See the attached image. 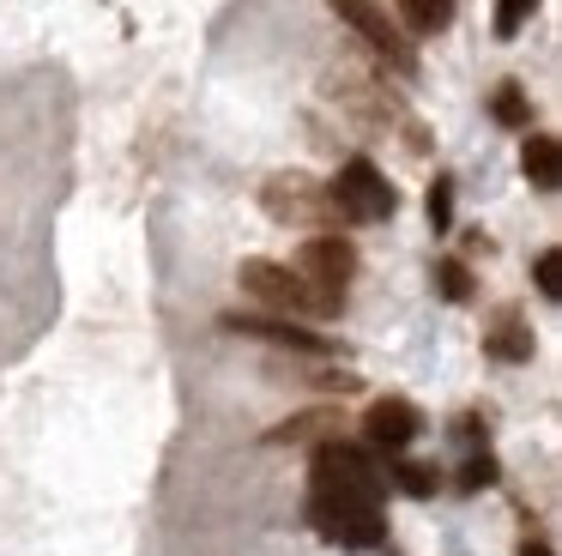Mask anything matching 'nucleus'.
Segmentation results:
<instances>
[{"label": "nucleus", "instance_id": "obj_16", "mask_svg": "<svg viewBox=\"0 0 562 556\" xmlns=\"http://www.w3.org/2000/svg\"><path fill=\"white\" fill-rule=\"evenodd\" d=\"M387 459H393V483H400L405 496H436V483H441L436 466H424V459H405V454H387Z\"/></svg>", "mask_w": 562, "mask_h": 556}, {"label": "nucleus", "instance_id": "obj_3", "mask_svg": "<svg viewBox=\"0 0 562 556\" xmlns=\"http://www.w3.org/2000/svg\"><path fill=\"white\" fill-rule=\"evenodd\" d=\"M308 490L315 496H345V502H369L381 508V471H375V454L345 435L333 442H315V459H308Z\"/></svg>", "mask_w": 562, "mask_h": 556}, {"label": "nucleus", "instance_id": "obj_18", "mask_svg": "<svg viewBox=\"0 0 562 556\" xmlns=\"http://www.w3.org/2000/svg\"><path fill=\"white\" fill-rule=\"evenodd\" d=\"M496 471H502L496 454H490V447H477V454L460 466V478H453V483H460L465 496H477V490H490V483H496Z\"/></svg>", "mask_w": 562, "mask_h": 556}, {"label": "nucleus", "instance_id": "obj_2", "mask_svg": "<svg viewBox=\"0 0 562 556\" xmlns=\"http://www.w3.org/2000/svg\"><path fill=\"white\" fill-rule=\"evenodd\" d=\"M260 212L272 224H291V230H333L339 224V200H333L327 181H315L308 169H279V176L260 181Z\"/></svg>", "mask_w": 562, "mask_h": 556}, {"label": "nucleus", "instance_id": "obj_15", "mask_svg": "<svg viewBox=\"0 0 562 556\" xmlns=\"http://www.w3.org/2000/svg\"><path fill=\"white\" fill-rule=\"evenodd\" d=\"M436 290H441V297H448V302H472V266H465L460 260V254H441V260H436Z\"/></svg>", "mask_w": 562, "mask_h": 556}, {"label": "nucleus", "instance_id": "obj_14", "mask_svg": "<svg viewBox=\"0 0 562 556\" xmlns=\"http://www.w3.org/2000/svg\"><path fill=\"white\" fill-rule=\"evenodd\" d=\"M490 115H496L502 127H532V97H526L514 79H502L496 91H490Z\"/></svg>", "mask_w": 562, "mask_h": 556}, {"label": "nucleus", "instance_id": "obj_19", "mask_svg": "<svg viewBox=\"0 0 562 556\" xmlns=\"http://www.w3.org/2000/svg\"><path fill=\"white\" fill-rule=\"evenodd\" d=\"M532 285H538V297L562 302V248H544L532 260Z\"/></svg>", "mask_w": 562, "mask_h": 556}, {"label": "nucleus", "instance_id": "obj_7", "mask_svg": "<svg viewBox=\"0 0 562 556\" xmlns=\"http://www.w3.org/2000/svg\"><path fill=\"white\" fill-rule=\"evenodd\" d=\"M296 273H303L308 285L321 290V297L345 302V290H351V278H357V242L339 236V230H315V236L303 242V260H296Z\"/></svg>", "mask_w": 562, "mask_h": 556}, {"label": "nucleus", "instance_id": "obj_21", "mask_svg": "<svg viewBox=\"0 0 562 556\" xmlns=\"http://www.w3.org/2000/svg\"><path fill=\"white\" fill-rule=\"evenodd\" d=\"M490 248H496V242H490L484 230H472V236H465V254H490Z\"/></svg>", "mask_w": 562, "mask_h": 556}, {"label": "nucleus", "instance_id": "obj_22", "mask_svg": "<svg viewBox=\"0 0 562 556\" xmlns=\"http://www.w3.org/2000/svg\"><path fill=\"white\" fill-rule=\"evenodd\" d=\"M520 556H550V544H544V538H526V544H520Z\"/></svg>", "mask_w": 562, "mask_h": 556}, {"label": "nucleus", "instance_id": "obj_1", "mask_svg": "<svg viewBox=\"0 0 562 556\" xmlns=\"http://www.w3.org/2000/svg\"><path fill=\"white\" fill-rule=\"evenodd\" d=\"M236 285H243V297H255L267 314H291V321H333V314L345 309V302H333V297H321L315 285H308L296 266H284V260H243L236 266Z\"/></svg>", "mask_w": 562, "mask_h": 556}, {"label": "nucleus", "instance_id": "obj_11", "mask_svg": "<svg viewBox=\"0 0 562 556\" xmlns=\"http://www.w3.org/2000/svg\"><path fill=\"white\" fill-rule=\"evenodd\" d=\"M484 351H490L496 363H526V357H532L538 338H532V326H526V314H520V309H496V314H490Z\"/></svg>", "mask_w": 562, "mask_h": 556}, {"label": "nucleus", "instance_id": "obj_20", "mask_svg": "<svg viewBox=\"0 0 562 556\" xmlns=\"http://www.w3.org/2000/svg\"><path fill=\"white\" fill-rule=\"evenodd\" d=\"M532 12H538V0H496V36H520Z\"/></svg>", "mask_w": 562, "mask_h": 556}, {"label": "nucleus", "instance_id": "obj_9", "mask_svg": "<svg viewBox=\"0 0 562 556\" xmlns=\"http://www.w3.org/2000/svg\"><path fill=\"white\" fill-rule=\"evenodd\" d=\"M417 435H424V411H417L412 399H400V393L375 399V405L363 411V442L375 447V454H405Z\"/></svg>", "mask_w": 562, "mask_h": 556}, {"label": "nucleus", "instance_id": "obj_17", "mask_svg": "<svg viewBox=\"0 0 562 556\" xmlns=\"http://www.w3.org/2000/svg\"><path fill=\"white\" fill-rule=\"evenodd\" d=\"M424 212H429V230H453V176H436L429 181V193H424Z\"/></svg>", "mask_w": 562, "mask_h": 556}, {"label": "nucleus", "instance_id": "obj_13", "mask_svg": "<svg viewBox=\"0 0 562 556\" xmlns=\"http://www.w3.org/2000/svg\"><path fill=\"white\" fill-rule=\"evenodd\" d=\"M400 31H417V36H436L453 24V0H400Z\"/></svg>", "mask_w": 562, "mask_h": 556}, {"label": "nucleus", "instance_id": "obj_5", "mask_svg": "<svg viewBox=\"0 0 562 556\" xmlns=\"http://www.w3.org/2000/svg\"><path fill=\"white\" fill-rule=\"evenodd\" d=\"M327 188H333V200H339V212L357 218V224H381V218L400 212V188H393L369 157H345Z\"/></svg>", "mask_w": 562, "mask_h": 556}, {"label": "nucleus", "instance_id": "obj_10", "mask_svg": "<svg viewBox=\"0 0 562 556\" xmlns=\"http://www.w3.org/2000/svg\"><path fill=\"white\" fill-rule=\"evenodd\" d=\"M333 435H345V411L339 405H308V411H296V418L272 423L267 447H315V442H333Z\"/></svg>", "mask_w": 562, "mask_h": 556}, {"label": "nucleus", "instance_id": "obj_8", "mask_svg": "<svg viewBox=\"0 0 562 556\" xmlns=\"http://www.w3.org/2000/svg\"><path fill=\"white\" fill-rule=\"evenodd\" d=\"M224 333L236 338H260V345H279V351H296V357H333V338H321L308 321H291V314H218Z\"/></svg>", "mask_w": 562, "mask_h": 556}, {"label": "nucleus", "instance_id": "obj_4", "mask_svg": "<svg viewBox=\"0 0 562 556\" xmlns=\"http://www.w3.org/2000/svg\"><path fill=\"white\" fill-rule=\"evenodd\" d=\"M327 7H333V19H339V24H351V31L363 36L369 55H381L393 73H417L412 36L400 31V19H387V7H381V0H327Z\"/></svg>", "mask_w": 562, "mask_h": 556}, {"label": "nucleus", "instance_id": "obj_6", "mask_svg": "<svg viewBox=\"0 0 562 556\" xmlns=\"http://www.w3.org/2000/svg\"><path fill=\"white\" fill-rule=\"evenodd\" d=\"M308 520H315L321 538H327V544H345V551H375V544L387 538V520H381V508L345 502V496H315V490H308Z\"/></svg>", "mask_w": 562, "mask_h": 556}, {"label": "nucleus", "instance_id": "obj_12", "mask_svg": "<svg viewBox=\"0 0 562 556\" xmlns=\"http://www.w3.org/2000/svg\"><path fill=\"white\" fill-rule=\"evenodd\" d=\"M520 169H526V181L532 188H557L562 181V145L550 140V133H526V145H520Z\"/></svg>", "mask_w": 562, "mask_h": 556}]
</instances>
